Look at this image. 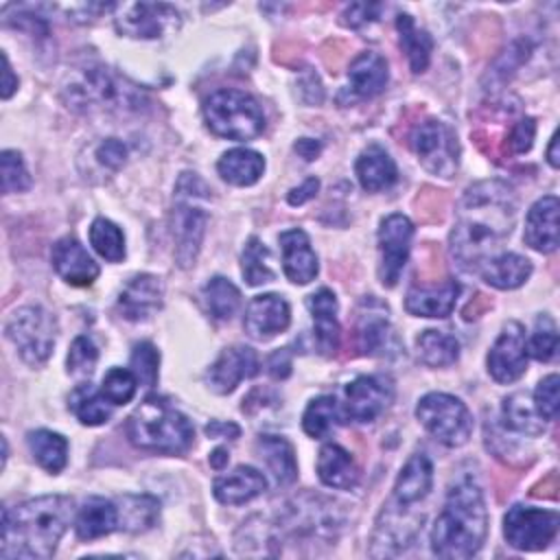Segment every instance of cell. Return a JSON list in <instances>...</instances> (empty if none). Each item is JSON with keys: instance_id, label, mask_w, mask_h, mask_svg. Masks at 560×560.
Returning a JSON list of instances; mask_svg holds the SVG:
<instances>
[{"instance_id": "1", "label": "cell", "mask_w": 560, "mask_h": 560, "mask_svg": "<svg viewBox=\"0 0 560 560\" xmlns=\"http://www.w3.org/2000/svg\"><path fill=\"white\" fill-rule=\"evenodd\" d=\"M516 217L514 190L499 179L477 182L462 195L448 236L451 258L464 271H477L510 236Z\"/></svg>"}, {"instance_id": "2", "label": "cell", "mask_w": 560, "mask_h": 560, "mask_svg": "<svg viewBox=\"0 0 560 560\" xmlns=\"http://www.w3.org/2000/svg\"><path fill=\"white\" fill-rule=\"evenodd\" d=\"M72 521V499L44 494L2 510V558H50Z\"/></svg>"}, {"instance_id": "3", "label": "cell", "mask_w": 560, "mask_h": 560, "mask_svg": "<svg viewBox=\"0 0 560 560\" xmlns=\"http://www.w3.org/2000/svg\"><path fill=\"white\" fill-rule=\"evenodd\" d=\"M488 534V510L477 483H455L431 529V551L438 558H472Z\"/></svg>"}, {"instance_id": "4", "label": "cell", "mask_w": 560, "mask_h": 560, "mask_svg": "<svg viewBox=\"0 0 560 560\" xmlns=\"http://www.w3.org/2000/svg\"><path fill=\"white\" fill-rule=\"evenodd\" d=\"M61 94L68 107L81 114H127L142 109L147 103L138 85L101 63L72 72Z\"/></svg>"}, {"instance_id": "5", "label": "cell", "mask_w": 560, "mask_h": 560, "mask_svg": "<svg viewBox=\"0 0 560 560\" xmlns=\"http://www.w3.org/2000/svg\"><path fill=\"white\" fill-rule=\"evenodd\" d=\"M125 433L133 446L164 455H179L188 451L195 438L190 420L164 396L155 394L147 396L127 418Z\"/></svg>"}, {"instance_id": "6", "label": "cell", "mask_w": 560, "mask_h": 560, "mask_svg": "<svg viewBox=\"0 0 560 560\" xmlns=\"http://www.w3.org/2000/svg\"><path fill=\"white\" fill-rule=\"evenodd\" d=\"M203 118L214 136L228 140H252L265 129L258 101L243 90H217L203 101Z\"/></svg>"}, {"instance_id": "7", "label": "cell", "mask_w": 560, "mask_h": 560, "mask_svg": "<svg viewBox=\"0 0 560 560\" xmlns=\"http://www.w3.org/2000/svg\"><path fill=\"white\" fill-rule=\"evenodd\" d=\"M416 418L420 424L444 446H462L472 433V416L468 407L444 392L424 394L416 405Z\"/></svg>"}, {"instance_id": "8", "label": "cell", "mask_w": 560, "mask_h": 560, "mask_svg": "<svg viewBox=\"0 0 560 560\" xmlns=\"http://www.w3.org/2000/svg\"><path fill=\"white\" fill-rule=\"evenodd\" d=\"M4 332L24 363L42 365L52 354L57 319L42 306H22L9 317Z\"/></svg>"}, {"instance_id": "9", "label": "cell", "mask_w": 560, "mask_h": 560, "mask_svg": "<svg viewBox=\"0 0 560 560\" xmlns=\"http://www.w3.org/2000/svg\"><path fill=\"white\" fill-rule=\"evenodd\" d=\"M188 179V192L177 186V206L173 210V238H175V260L182 269H188L195 265L197 254L201 249V241L206 234V223L208 214L201 210L197 203H192V197L208 192L206 190H195L203 182L195 173H186Z\"/></svg>"}, {"instance_id": "10", "label": "cell", "mask_w": 560, "mask_h": 560, "mask_svg": "<svg viewBox=\"0 0 560 560\" xmlns=\"http://www.w3.org/2000/svg\"><path fill=\"white\" fill-rule=\"evenodd\" d=\"M179 11L168 2H120L114 4V26L133 39H160L177 31Z\"/></svg>"}, {"instance_id": "11", "label": "cell", "mask_w": 560, "mask_h": 560, "mask_svg": "<svg viewBox=\"0 0 560 560\" xmlns=\"http://www.w3.org/2000/svg\"><path fill=\"white\" fill-rule=\"evenodd\" d=\"M560 516L556 510H542L516 503L503 516V536L510 547L521 551H540L553 542Z\"/></svg>"}, {"instance_id": "12", "label": "cell", "mask_w": 560, "mask_h": 560, "mask_svg": "<svg viewBox=\"0 0 560 560\" xmlns=\"http://www.w3.org/2000/svg\"><path fill=\"white\" fill-rule=\"evenodd\" d=\"M418 162L438 177H453L459 166V144L455 131L435 118L420 122L411 133Z\"/></svg>"}, {"instance_id": "13", "label": "cell", "mask_w": 560, "mask_h": 560, "mask_svg": "<svg viewBox=\"0 0 560 560\" xmlns=\"http://www.w3.org/2000/svg\"><path fill=\"white\" fill-rule=\"evenodd\" d=\"M413 223L402 212L387 214L378 228V278L385 287H394L407 265L409 249H411Z\"/></svg>"}, {"instance_id": "14", "label": "cell", "mask_w": 560, "mask_h": 560, "mask_svg": "<svg viewBox=\"0 0 560 560\" xmlns=\"http://www.w3.org/2000/svg\"><path fill=\"white\" fill-rule=\"evenodd\" d=\"M394 398V385L387 376H357L343 392V420L374 422Z\"/></svg>"}, {"instance_id": "15", "label": "cell", "mask_w": 560, "mask_h": 560, "mask_svg": "<svg viewBox=\"0 0 560 560\" xmlns=\"http://www.w3.org/2000/svg\"><path fill=\"white\" fill-rule=\"evenodd\" d=\"M488 374L497 383H514L527 370V341L525 328L518 322H508L492 343L488 359Z\"/></svg>"}, {"instance_id": "16", "label": "cell", "mask_w": 560, "mask_h": 560, "mask_svg": "<svg viewBox=\"0 0 560 560\" xmlns=\"http://www.w3.org/2000/svg\"><path fill=\"white\" fill-rule=\"evenodd\" d=\"M258 354L249 346L225 348L206 372V383L214 394H230L243 378L258 374Z\"/></svg>"}, {"instance_id": "17", "label": "cell", "mask_w": 560, "mask_h": 560, "mask_svg": "<svg viewBox=\"0 0 560 560\" xmlns=\"http://www.w3.org/2000/svg\"><path fill=\"white\" fill-rule=\"evenodd\" d=\"M289 322H291L289 302L278 293H262L247 304L243 328L252 339L267 341L278 332L287 330Z\"/></svg>"}, {"instance_id": "18", "label": "cell", "mask_w": 560, "mask_h": 560, "mask_svg": "<svg viewBox=\"0 0 560 560\" xmlns=\"http://www.w3.org/2000/svg\"><path fill=\"white\" fill-rule=\"evenodd\" d=\"M164 298L162 280L153 273L133 276L118 295L116 308L129 322H140L160 311Z\"/></svg>"}, {"instance_id": "19", "label": "cell", "mask_w": 560, "mask_h": 560, "mask_svg": "<svg viewBox=\"0 0 560 560\" xmlns=\"http://www.w3.org/2000/svg\"><path fill=\"white\" fill-rule=\"evenodd\" d=\"M55 271L72 287H90L98 278V265L72 236L59 238L50 249Z\"/></svg>"}, {"instance_id": "20", "label": "cell", "mask_w": 560, "mask_h": 560, "mask_svg": "<svg viewBox=\"0 0 560 560\" xmlns=\"http://www.w3.org/2000/svg\"><path fill=\"white\" fill-rule=\"evenodd\" d=\"M372 298L363 302L368 308L359 311L357 319V346L368 357H387L398 352V339L389 326L383 308L372 306Z\"/></svg>"}, {"instance_id": "21", "label": "cell", "mask_w": 560, "mask_h": 560, "mask_svg": "<svg viewBox=\"0 0 560 560\" xmlns=\"http://www.w3.org/2000/svg\"><path fill=\"white\" fill-rule=\"evenodd\" d=\"M558 210L560 201L556 195H545L527 212L525 219V232L523 241L540 252V254H551L558 249Z\"/></svg>"}, {"instance_id": "22", "label": "cell", "mask_w": 560, "mask_h": 560, "mask_svg": "<svg viewBox=\"0 0 560 560\" xmlns=\"http://www.w3.org/2000/svg\"><path fill=\"white\" fill-rule=\"evenodd\" d=\"M282 249V271L293 284H308L317 276V256L304 230H284L278 236Z\"/></svg>"}, {"instance_id": "23", "label": "cell", "mask_w": 560, "mask_h": 560, "mask_svg": "<svg viewBox=\"0 0 560 560\" xmlns=\"http://www.w3.org/2000/svg\"><path fill=\"white\" fill-rule=\"evenodd\" d=\"M306 306L313 315V335H315V346L324 357L335 354L339 346V322H337V298L330 289L322 287L315 293L306 298Z\"/></svg>"}, {"instance_id": "24", "label": "cell", "mask_w": 560, "mask_h": 560, "mask_svg": "<svg viewBox=\"0 0 560 560\" xmlns=\"http://www.w3.org/2000/svg\"><path fill=\"white\" fill-rule=\"evenodd\" d=\"M267 490L265 475L254 466H236L232 472L217 477L212 494L223 505H241Z\"/></svg>"}, {"instance_id": "25", "label": "cell", "mask_w": 560, "mask_h": 560, "mask_svg": "<svg viewBox=\"0 0 560 560\" xmlns=\"http://www.w3.org/2000/svg\"><path fill=\"white\" fill-rule=\"evenodd\" d=\"M457 295V280H444L440 287H411L405 298V308L416 317H448L455 308Z\"/></svg>"}, {"instance_id": "26", "label": "cell", "mask_w": 560, "mask_h": 560, "mask_svg": "<svg viewBox=\"0 0 560 560\" xmlns=\"http://www.w3.org/2000/svg\"><path fill=\"white\" fill-rule=\"evenodd\" d=\"M387 79H389L387 61L383 55L374 50H363L350 61V68H348L350 92L359 98H372L381 94L387 85Z\"/></svg>"}, {"instance_id": "27", "label": "cell", "mask_w": 560, "mask_h": 560, "mask_svg": "<svg viewBox=\"0 0 560 560\" xmlns=\"http://www.w3.org/2000/svg\"><path fill=\"white\" fill-rule=\"evenodd\" d=\"M317 477L328 488L350 490L359 483V468L343 446L330 442L317 455Z\"/></svg>"}, {"instance_id": "28", "label": "cell", "mask_w": 560, "mask_h": 560, "mask_svg": "<svg viewBox=\"0 0 560 560\" xmlns=\"http://www.w3.org/2000/svg\"><path fill=\"white\" fill-rule=\"evenodd\" d=\"M433 486V466L424 453H413L394 483V501L398 505H411L429 494Z\"/></svg>"}, {"instance_id": "29", "label": "cell", "mask_w": 560, "mask_h": 560, "mask_svg": "<svg viewBox=\"0 0 560 560\" xmlns=\"http://www.w3.org/2000/svg\"><path fill=\"white\" fill-rule=\"evenodd\" d=\"M354 173H357V179L361 184L363 190L368 192H378V190H385L389 188L396 177H398V171H396V164L394 160L389 158V153L378 147V144H370L365 147L359 158H357V164H354Z\"/></svg>"}, {"instance_id": "30", "label": "cell", "mask_w": 560, "mask_h": 560, "mask_svg": "<svg viewBox=\"0 0 560 560\" xmlns=\"http://www.w3.org/2000/svg\"><path fill=\"white\" fill-rule=\"evenodd\" d=\"M77 536L81 540H94L118 529V508L116 501L103 497H90L81 505L74 523Z\"/></svg>"}, {"instance_id": "31", "label": "cell", "mask_w": 560, "mask_h": 560, "mask_svg": "<svg viewBox=\"0 0 560 560\" xmlns=\"http://www.w3.org/2000/svg\"><path fill=\"white\" fill-rule=\"evenodd\" d=\"M477 271L490 287L508 291L521 287L532 276V262L521 254L501 252L488 258Z\"/></svg>"}, {"instance_id": "32", "label": "cell", "mask_w": 560, "mask_h": 560, "mask_svg": "<svg viewBox=\"0 0 560 560\" xmlns=\"http://www.w3.org/2000/svg\"><path fill=\"white\" fill-rule=\"evenodd\" d=\"M217 171L221 179L232 186H252L260 179L265 171V158L258 151L236 147L219 158Z\"/></svg>"}, {"instance_id": "33", "label": "cell", "mask_w": 560, "mask_h": 560, "mask_svg": "<svg viewBox=\"0 0 560 560\" xmlns=\"http://www.w3.org/2000/svg\"><path fill=\"white\" fill-rule=\"evenodd\" d=\"M116 501L118 529L122 532H147L158 523L160 501L151 494H122Z\"/></svg>"}, {"instance_id": "34", "label": "cell", "mask_w": 560, "mask_h": 560, "mask_svg": "<svg viewBox=\"0 0 560 560\" xmlns=\"http://www.w3.org/2000/svg\"><path fill=\"white\" fill-rule=\"evenodd\" d=\"M416 529H418V518L402 521V505H398V512L385 510L376 523L372 547L383 545V551H378V556L398 553L413 540Z\"/></svg>"}, {"instance_id": "35", "label": "cell", "mask_w": 560, "mask_h": 560, "mask_svg": "<svg viewBox=\"0 0 560 560\" xmlns=\"http://www.w3.org/2000/svg\"><path fill=\"white\" fill-rule=\"evenodd\" d=\"M503 427L521 433V435H542L545 433V418L536 411L534 400L527 392H514L503 400L501 407Z\"/></svg>"}, {"instance_id": "36", "label": "cell", "mask_w": 560, "mask_h": 560, "mask_svg": "<svg viewBox=\"0 0 560 560\" xmlns=\"http://www.w3.org/2000/svg\"><path fill=\"white\" fill-rule=\"evenodd\" d=\"M396 31L400 39V48L405 50L411 72L420 74L427 70L431 50H433V39L424 28H418L413 18L409 13H398L396 15Z\"/></svg>"}, {"instance_id": "37", "label": "cell", "mask_w": 560, "mask_h": 560, "mask_svg": "<svg viewBox=\"0 0 560 560\" xmlns=\"http://www.w3.org/2000/svg\"><path fill=\"white\" fill-rule=\"evenodd\" d=\"M256 451L273 472L280 486H289L298 477V464L293 446L280 435H260L256 440Z\"/></svg>"}, {"instance_id": "38", "label": "cell", "mask_w": 560, "mask_h": 560, "mask_svg": "<svg viewBox=\"0 0 560 560\" xmlns=\"http://www.w3.org/2000/svg\"><path fill=\"white\" fill-rule=\"evenodd\" d=\"M28 451L33 459L48 472L57 475L66 468L68 464V440L61 433L48 431V429H37L28 431L26 435Z\"/></svg>"}, {"instance_id": "39", "label": "cell", "mask_w": 560, "mask_h": 560, "mask_svg": "<svg viewBox=\"0 0 560 560\" xmlns=\"http://www.w3.org/2000/svg\"><path fill=\"white\" fill-rule=\"evenodd\" d=\"M68 407H70V411L74 413V418H77L81 424H85V427L105 424L107 418L112 416V409H109L107 398H105L101 392H96L90 381L77 385V387L70 392Z\"/></svg>"}, {"instance_id": "40", "label": "cell", "mask_w": 560, "mask_h": 560, "mask_svg": "<svg viewBox=\"0 0 560 560\" xmlns=\"http://www.w3.org/2000/svg\"><path fill=\"white\" fill-rule=\"evenodd\" d=\"M416 346L420 361L429 368H446L455 363L459 357L457 339L444 330H422L420 337L416 339Z\"/></svg>"}, {"instance_id": "41", "label": "cell", "mask_w": 560, "mask_h": 560, "mask_svg": "<svg viewBox=\"0 0 560 560\" xmlns=\"http://www.w3.org/2000/svg\"><path fill=\"white\" fill-rule=\"evenodd\" d=\"M343 420L341 409L332 396H317L308 402L302 416V429L306 435L319 440L326 438Z\"/></svg>"}, {"instance_id": "42", "label": "cell", "mask_w": 560, "mask_h": 560, "mask_svg": "<svg viewBox=\"0 0 560 560\" xmlns=\"http://www.w3.org/2000/svg\"><path fill=\"white\" fill-rule=\"evenodd\" d=\"M203 302L212 317L232 319L241 306V291L223 276H214L203 287Z\"/></svg>"}, {"instance_id": "43", "label": "cell", "mask_w": 560, "mask_h": 560, "mask_svg": "<svg viewBox=\"0 0 560 560\" xmlns=\"http://www.w3.org/2000/svg\"><path fill=\"white\" fill-rule=\"evenodd\" d=\"M90 245L94 247V252L109 260V262H120L125 258V234L122 230L105 219V217H96L90 225Z\"/></svg>"}, {"instance_id": "44", "label": "cell", "mask_w": 560, "mask_h": 560, "mask_svg": "<svg viewBox=\"0 0 560 560\" xmlns=\"http://www.w3.org/2000/svg\"><path fill=\"white\" fill-rule=\"evenodd\" d=\"M241 271L249 287H258L271 282L276 278L273 269L269 267V249L258 236H249L247 245L241 256Z\"/></svg>"}, {"instance_id": "45", "label": "cell", "mask_w": 560, "mask_h": 560, "mask_svg": "<svg viewBox=\"0 0 560 560\" xmlns=\"http://www.w3.org/2000/svg\"><path fill=\"white\" fill-rule=\"evenodd\" d=\"M138 387V378L131 370L125 368H109L101 383V394L107 398L109 405H125L133 398Z\"/></svg>"}, {"instance_id": "46", "label": "cell", "mask_w": 560, "mask_h": 560, "mask_svg": "<svg viewBox=\"0 0 560 560\" xmlns=\"http://www.w3.org/2000/svg\"><path fill=\"white\" fill-rule=\"evenodd\" d=\"M527 350L536 361H551L556 357L558 328H556V324L549 315L542 313V315L536 317V326H534V332L529 337Z\"/></svg>"}, {"instance_id": "47", "label": "cell", "mask_w": 560, "mask_h": 560, "mask_svg": "<svg viewBox=\"0 0 560 560\" xmlns=\"http://www.w3.org/2000/svg\"><path fill=\"white\" fill-rule=\"evenodd\" d=\"M98 361V350L94 346V341L85 335H79L68 352L66 365H68V374L74 378H90V374L94 372Z\"/></svg>"}, {"instance_id": "48", "label": "cell", "mask_w": 560, "mask_h": 560, "mask_svg": "<svg viewBox=\"0 0 560 560\" xmlns=\"http://www.w3.org/2000/svg\"><path fill=\"white\" fill-rule=\"evenodd\" d=\"M131 372L144 387H153L158 383V368H160V352L151 341H140L131 350L129 359Z\"/></svg>"}, {"instance_id": "49", "label": "cell", "mask_w": 560, "mask_h": 560, "mask_svg": "<svg viewBox=\"0 0 560 560\" xmlns=\"http://www.w3.org/2000/svg\"><path fill=\"white\" fill-rule=\"evenodd\" d=\"M2 192H24L31 188V175L24 166L22 153L7 149L2 151Z\"/></svg>"}, {"instance_id": "50", "label": "cell", "mask_w": 560, "mask_h": 560, "mask_svg": "<svg viewBox=\"0 0 560 560\" xmlns=\"http://www.w3.org/2000/svg\"><path fill=\"white\" fill-rule=\"evenodd\" d=\"M534 407L545 420H556L558 407H560V396H558V374L545 376L536 392H534Z\"/></svg>"}, {"instance_id": "51", "label": "cell", "mask_w": 560, "mask_h": 560, "mask_svg": "<svg viewBox=\"0 0 560 560\" xmlns=\"http://www.w3.org/2000/svg\"><path fill=\"white\" fill-rule=\"evenodd\" d=\"M534 133H536V122L534 118L525 116L518 122H514L505 136V149L512 155H521L527 153L534 144Z\"/></svg>"}, {"instance_id": "52", "label": "cell", "mask_w": 560, "mask_h": 560, "mask_svg": "<svg viewBox=\"0 0 560 560\" xmlns=\"http://www.w3.org/2000/svg\"><path fill=\"white\" fill-rule=\"evenodd\" d=\"M96 162L109 171H118L127 162V144L118 138H105L96 151Z\"/></svg>"}, {"instance_id": "53", "label": "cell", "mask_w": 560, "mask_h": 560, "mask_svg": "<svg viewBox=\"0 0 560 560\" xmlns=\"http://www.w3.org/2000/svg\"><path fill=\"white\" fill-rule=\"evenodd\" d=\"M383 4H374V2H354L350 7H346L343 11V24L350 28H363L365 24L378 20Z\"/></svg>"}, {"instance_id": "54", "label": "cell", "mask_w": 560, "mask_h": 560, "mask_svg": "<svg viewBox=\"0 0 560 560\" xmlns=\"http://www.w3.org/2000/svg\"><path fill=\"white\" fill-rule=\"evenodd\" d=\"M267 372L271 374V378L280 381V378H287L291 374V354L287 348H280L276 350L273 354H269L267 359Z\"/></svg>"}, {"instance_id": "55", "label": "cell", "mask_w": 560, "mask_h": 560, "mask_svg": "<svg viewBox=\"0 0 560 560\" xmlns=\"http://www.w3.org/2000/svg\"><path fill=\"white\" fill-rule=\"evenodd\" d=\"M317 190H319V179H317V177H306L300 186H295V188L289 190L287 201H289L291 206H302V203H306L308 199H313V197L317 195Z\"/></svg>"}, {"instance_id": "56", "label": "cell", "mask_w": 560, "mask_h": 560, "mask_svg": "<svg viewBox=\"0 0 560 560\" xmlns=\"http://www.w3.org/2000/svg\"><path fill=\"white\" fill-rule=\"evenodd\" d=\"M15 18L18 20H7V24H13L15 28H22V31H26L31 35H46L48 33V26H46V22L39 15H31V13H22L20 11Z\"/></svg>"}, {"instance_id": "57", "label": "cell", "mask_w": 560, "mask_h": 560, "mask_svg": "<svg viewBox=\"0 0 560 560\" xmlns=\"http://www.w3.org/2000/svg\"><path fill=\"white\" fill-rule=\"evenodd\" d=\"M206 435L208 438H228V440H236L241 435L238 424L234 422H223V420H210L206 424Z\"/></svg>"}, {"instance_id": "58", "label": "cell", "mask_w": 560, "mask_h": 560, "mask_svg": "<svg viewBox=\"0 0 560 560\" xmlns=\"http://www.w3.org/2000/svg\"><path fill=\"white\" fill-rule=\"evenodd\" d=\"M295 153L300 158H304L306 162H313L319 153H322V142L319 140H313V138H300L295 144H293Z\"/></svg>"}, {"instance_id": "59", "label": "cell", "mask_w": 560, "mask_h": 560, "mask_svg": "<svg viewBox=\"0 0 560 560\" xmlns=\"http://www.w3.org/2000/svg\"><path fill=\"white\" fill-rule=\"evenodd\" d=\"M2 63H4V70H2V98H9L15 92V88H18V79L13 77L9 57L4 52H2Z\"/></svg>"}, {"instance_id": "60", "label": "cell", "mask_w": 560, "mask_h": 560, "mask_svg": "<svg viewBox=\"0 0 560 560\" xmlns=\"http://www.w3.org/2000/svg\"><path fill=\"white\" fill-rule=\"evenodd\" d=\"M228 459H230L228 448L219 446V448H214V451H212V455H210V466H212L214 470H223V468H225V464H228Z\"/></svg>"}, {"instance_id": "61", "label": "cell", "mask_w": 560, "mask_h": 560, "mask_svg": "<svg viewBox=\"0 0 560 560\" xmlns=\"http://www.w3.org/2000/svg\"><path fill=\"white\" fill-rule=\"evenodd\" d=\"M547 162L553 166V168H558V136L553 133L551 136V142H549V149H547Z\"/></svg>"}]
</instances>
